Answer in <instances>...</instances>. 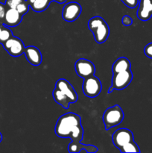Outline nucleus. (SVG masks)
Here are the masks:
<instances>
[{"mask_svg":"<svg viewBox=\"0 0 152 153\" xmlns=\"http://www.w3.org/2000/svg\"><path fill=\"white\" fill-rule=\"evenodd\" d=\"M55 132L61 138L69 137L74 142L83 140V129L79 115L69 112L60 117L55 125Z\"/></svg>","mask_w":152,"mask_h":153,"instance_id":"1","label":"nucleus"},{"mask_svg":"<svg viewBox=\"0 0 152 153\" xmlns=\"http://www.w3.org/2000/svg\"><path fill=\"white\" fill-rule=\"evenodd\" d=\"M88 28L92 32L95 41L103 43L107 40L110 34V28L104 19L101 16H94L88 22Z\"/></svg>","mask_w":152,"mask_h":153,"instance_id":"2","label":"nucleus"},{"mask_svg":"<svg viewBox=\"0 0 152 153\" xmlns=\"http://www.w3.org/2000/svg\"><path fill=\"white\" fill-rule=\"evenodd\" d=\"M125 114L122 108L118 105L108 108L103 114V122L106 130L119 126L123 120Z\"/></svg>","mask_w":152,"mask_h":153,"instance_id":"3","label":"nucleus"},{"mask_svg":"<svg viewBox=\"0 0 152 153\" xmlns=\"http://www.w3.org/2000/svg\"><path fill=\"white\" fill-rule=\"evenodd\" d=\"M133 79V73L131 70H125L113 74L112 77V84L109 88L108 94L113 92L114 90L121 91L126 88L131 84Z\"/></svg>","mask_w":152,"mask_h":153,"instance_id":"4","label":"nucleus"},{"mask_svg":"<svg viewBox=\"0 0 152 153\" xmlns=\"http://www.w3.org/2000/svg\"><path fill=\"white\" fill-rule=\"evenodd\" d=\"M82 88L83 94L86 97L94 98L100 94L102 89V85L98 78L95 76H92L84 79Z\"/></svg>","mask_w":152,"mask_h":153,"instance_id":"5","label":"nucleus"},{"mask_svg":"<svg viewBox=\"0 0 152 153\" xmlns=\"http://www.w3.org/2000/svg\"><path fill=\"white\" fill-rule=\"evenodd\" d=\"M3 47L9 55L13 57L20 56L25 52V45L22 40L15 36H12L7 41L2 43Z\"/></svg>","mask_w":152,"mask_h":153,"instance_id":"6","label":"nucleus"},{"mask_svg":"<svg viewBox=\"0 0 152 153\" xmlns=\"http://www.w3.org/2000/svg\"><path fill=\"white\" fill-rule=\"evenodd\" d=\"M75 70L77 76L83 79L94 76L95 73V67L93 63L85 58H80L76 61Z\"/></svg>","mask_w":152,"mask_h":153,"instance_id":"7","label":"nucleus"},{"mask_svg":"<svg viewBox=\"0 0 152 153\" xmlns=\"http://www.w3.org/2000/svg\"><path fill=\"white\" fill-rule=\"evenodd\" d=\"M113 143L116 148L120 149L127 143L134 141V134L131 130L128 128H119L112 135Z\"/></svg>","mask_w":152,"mask_h":153,"instance_id":"8","label":"nucleus"},{"mask_svg":"<svg viewBox=\"0 0 152 153\" xmlns=\"http://www.w3.org/2000/svg\"><path fill=\"white\" fill-rule=\"evenodd\" d=\"M81 6L75 1H71L64 5L62 11V17L66 22H74L81 13Z\"/></svg>","mask_w":152,"mask_h":153,"instance_id":"9","label":"nucleus"},{"mask_svg":"<svg viewBox=\"0 0 152 153\" xmlns=\"http://www.w3.org/2000/svg\"><path fill=\"white\" fill-rule=\"evenodd\" d=\"M55 88L60 90L64 95L66 96L70 100L72 103H75L77 101V94L75 91L72 85L64 79H60L57 81Z\"/></svg>","mask_w":152,"mask_h":153,"instance_id":"10","label":"nucleus"},{"mask_svg":"<svg viewBox=\"0 0 152 153\" xmlns=\"http://www.w3.org/2000/svg\"><path fill=\"white\" fill-rule=\"evenodd\" d=\"M137 17L142 21H148L152 16V0H139Z\"/></svg>","mask_w":152,"mask_h":153,"instance_id":"11","label":"nucleus"},{"mask_svg":"<svg viewBox=\"0 0 152 153\" xmlns=\"http://www.w3.org/2000/svg\"><path fill=\"white\" fill-rule=\"evenodd\" d=\"M22 19V15L16 8H8L4 14L3 25L7 27H14L19 25Z\"/></svg>","mask_w":152,"mask_h":153,"instance_id":"12","label":"nucleus"},{"mask_svg":"<svg viewBox=\"0 0 152 153\" xmlns=\"http://www.w3.org/2000/svg\"><path fill=\"white\" fill-rule=\"evenodd\" d=\"M24 54L27 61L33 66H39L42 63L43 57L40 49L35 46H30L25 47Z\"/></svg>","mask_w":152,"mask_h":153,"instance_id":"13","label":"nucleus"},{"mask_svg":"<svg viewBox=\"0 0 152 153\" xmlns=\"http://www.w3.org/2000/svg\"><path fill=\"white\" fill-rule=\"evenodd\" d=\"M82 150L85 151L86 152L95 153L98 151V148L93 145H86L83 144L80 142H74L72 141L68 146V151L72 153H78Z\"/></svg>","mask_w":152,"mask_h":153,"instance_id":"14","label":"nucleus"},{"mask_svg":"<svg viewBox=\"0 0 152 153\" xmlns=\"http://www.w3.org/2000/svg\"><path fill=\"white\" fill-rule=\"evenodd\" d=\"M131 61L125 57H121L117 60H116L112 67V71L113 74L120 72L125 71V70H131Z\"/></svg>","mask_w":152,"mask_h":153,"instance_id":"15","label":"nucleus"},{"mask_svg":"<svg viewBox=\"0 0 152 153\" xmlns=\"http://www.w3.org/2000/svg\"><path fill=\"white\" fill-rule=\"evenodd\" d=\"M52 96H53V98L54 100H55V101L57 103H58L59 105H61L63 108H69V105L72 103L71 101H70L69 99L66 96L64 95L60 90L55 88L53 93H52Z\"/></svg>","mask_w":152,"mask_h":153,"instance_id":"16","label":"nucleus"},{"mask_svg":"<svg viewBox=\"0 0 152 153\" xmlns=\"http://www.w3.org/2000/svg\"><path fill=\"white\" fill-rule=\"evenodd\" d=\"M51 1V0H35L34 2L30 5V7L34 11L40 13L48 8Z\"/></svg>","mask_w":152,"mask_h":153,"instance_id":"17","label":"nucleus"},{"mask_svg":"<svg viewBox=\"0 0 152 153\" xmlns=\"http://www.w3.org/2000/svg\"><path fill=\"white\" fill-rule=\"evenodd\" d=\"M121 152H140V149L136 142L131 141L119 149Z\"/></svg>","mask_w":152,"mask_h":153,"instance_id":"18","label":"nucleus"},{"mask_svg":"<svg viewBox=\"0 0 152 153\" xmlns=\"http://www.w3.org/2000/svg\"><path fill=\"white\" fill-rule=\"evenodd\" d=\"M12 36H13V33H12L11 30L7 26L3 25L1 31H0V43H4L9 38H10Z\"/></svg>","mask_w":152,"mask_h":153,"instance_id":"19","label":"nucleus"},{"mask_svg":"<svg viewBox=\"0 0 152 153\" xmlns=\"http://www.w3.org/2000/svg\"><path fill=\"white\" fill-rule=\"evenodd\" d=\"M29 7H30L29 4H28V1L25 0V1H22V2L20 3L19 4H18L17 7H16V9L21 15L24 16V15H25V13H27V12L28 11Z\"/></svg>","mask_w":152,"mask_h":153,"instance_id":"20","label":"nucleus"},{"mask_svg":"<svg viewBox=\"0 0 152 153\" xmlns=\"http://www.w3.org/2000/svg\"><path fill=\"white\" fill-rule=\"evenodd\" d=\"M25 0H6L5 6L8 8H16L18 4L22 3Z\"/></svg>","mask_w":152,"mask_h":153,"instance_id":"21","label":"nucleus"},{"mask_svg":"<svg viewBox=\"0 0 152 153\" xmlns=\"http://www.w3.org/2000/svg\"><path fill=\"white\" fill-rule=\"evenodd\" d=\"M127 7L130 8H134L139 4V0H121Z\"/></svg>","mask_w":152,"mask_h":153,"instance_id":"22","label":"nucleus"},{"mask_svg":"<svg viewBox=\"0 0 152 153\" xmlns=\"http://www.w3.org/2000/svg\"><path fill=\"white\" fill-rule=\"evenodd\" d=\"M5 12H6L5 4L0 2V23L1 24H3V20H4Z\"/></svg>","mask_w":152,"mask_h":153,"instance_id":"23","label":"nucleus"},{"mask_svg":"<svg viewBox=\"0 0 152 153\" xmlns=\"http://www.w3.org/2000/svg\"><path fill=\"white\" fill-rule=\"evenodd\" d=\"M122 22L124 25H126V26H129V25H132L133 23V19L131 16H128V15H125L122 17Z\"/></svg>","mask_w":152,"mask_h":153,"instance_id":"24","label":"nucleus"},{"mask_svg":"<svg viewBox=\"0 0 152 153\" xmlns=\"http://www.w3.org/2000/svg\"><path fill=\"white\" fill-rule=\"evenodd\" d=\"M54 1H57V2L60 3V4H63V3H64L66 1V0H54Z\"/></svg>","mask_w":152,"mask_h":153,"instance_id":"25","label":"nucleus"},{"mask_svg":"<svg viewBox=\"0 0 152 153\" xmlns=\"http://www.w3.org/2000/svg\"><path fill=\"white\" fill-rule=\"evenodd\" d=\"M26 1H28V3L29 4V5H31V4H33V3L34 2V1H35V0H26Z\"/></svg>","mask_w":152,"mask_h":153,"instance_id":"26","label":"nucleus"},{"mask_svg":"<svg viewBox=\"0 0 152 153\" xmlns=\"http://www.w3.org/2000/svg\"><path fill=\"white\" fill-rule=\"evenodd\" d=\"M1 140H2V136H1V134L0 133V142L1 141Z\"/></svg>","mask_w":152,"mask_h":153,"instance_id":"27","label":"nucleus"},{"mask_svg":"<svg viewBox=\"0 0 152 153\" xmlns=\"http://www.w3.org/2000/svg\"><path fill=\"white\" fill-rule=\"evenodd\" d=\"M2 26H3V24H1V23H0V31H1V28H2Z\"/></svg>","mask_w":152,"mask_h":153,"instance_id":"28","label":"nucleus"}]
</instances>
